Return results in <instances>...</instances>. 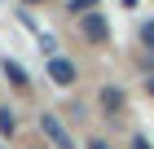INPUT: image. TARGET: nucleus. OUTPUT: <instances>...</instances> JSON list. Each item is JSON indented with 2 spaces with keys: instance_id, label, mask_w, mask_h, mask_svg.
<instances>
[{
  "instance_id": "4",
  "label": "nucleus",
  "mask_w": 154,
  "mask_h": 149,
  "mask_svg": "<svg viewBox=\"0 0 154 149\" xmlns=\"http://www.w3.org/2000/svg\"><path fill=\"white\" fill-rule=\"evenodd\" d=\"M119 97H123L119 88H106V92H101V101H106V110H119Z\"/></svg>"
},
{
  "instance_id": "8",
  "label": "nucleus",
  "mask_w": 154,
  "mask_h": 149,
  "mask_svg": "<svg viewBox=\"0 0 154 149\" xmlns=\"http://www.w3.org/2000/svg\"><path fill=\"white\" fill-rule=\"evenodd\" d=\"M150 97H154V79H150Z\"/></svg>"
},
{
  "instance_id": "9",
  "label": "nucleus",
  "mask_w": 154,
  "mask_h": 149,
  "mask_svg": "<svg viewBox=\"0 0 154 149\" xmlns=\"http://www.w3.org/2000/svg\"><path fill=\"white\" fill-rule=\"evenodd\" d=\"M26 4H40V0H26Z\"/></svg>"
},
{
  "instance_id": "1",
  "label": "nucleus",
  "mask_w": 154,
  "mask_h": 149,
  "mask_svg": "<svg viewBox=\"0 0 154 149\" xmlns=\"http://www.w3.org/2000/svg\"><path fill=\"white\" fill-rule=\"evenodd\" d=\"M40 127L48 132V140H53L57 149H75V140L66 136V127H62V118H57V114H44V118H40Z\"/></svg>"
},
{
  "instance_id": "3",
  "label": "nucleus",
  "mask_w": 154,
  "mask_h": 149,
  "mask_svg": "<svg viewBox=\"0 0 154 149\" xmlns=\"http://www.w3.org/2000/svg\"><path fill=\"white\" fill-rule=\"evenodd\" d=\"M84 35H88L93 44H101V40H106V18H101V13H88V18H84Z\"/></svg>"
},
{
  "instance_id": "2",
  "label": "nucleus",
  "mask_w": 154,
  "mask_h": 149,
  "mask_svg": "<svg viewBox=\"0 0 154 149\" xmlns=\"http://www.w3.org/2000/svg\"><path fill=\"white\" fill-rule=\"evenodd\" d=\"M48 75H53V83H62V88L75 83V66H71L66 57H53V61H48Z\"/></svg>"
},
{
  "instance_id": "7",
  "label": "nucleus",
  "mask_w": 154,
  "mask_h": 149,
  "mask_svg": "<svg viewBox=\"0 0 154 149\" xmlns=\"http://www.w3.org/2000/svg\"><path fill=\"white\" fill-rule=\"evenodd\" d=\"M132 149H150V145H145V140H141V136H137V140H132Z\"/></svg>"
},
{
  "instance_id": "5",
  "label": "nucleus",
  "mask_w": 154,
  "mask_h": 149,
  "mask_svg": "<svg viewBox=\"0 0 154 149\" xmlns=\"http://www.w3.org/2000/svg\"><path fill=\"white\" fill-rule=\"evenodd\" d=\"M13 127H18V118H13L9 110H0V132H13Z\"/></svg>"
},
{
  "instance_id": "6",
  "label": "nucleus",
  "mask_w": 154,
  "mask_h": 149,
  "mask_svg": "<svg viewBox=\"0 0 154 149\" xmlns=\"http://www.w3.org/2000/svg\"><path fill=\"white\" fill-rule=\"evenodd\" d=\"M141 40H145V48H154V18L141 26Z\"/></svg>"
}]
</instances>
